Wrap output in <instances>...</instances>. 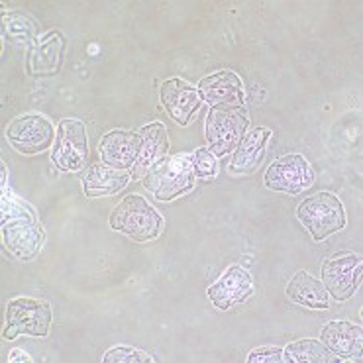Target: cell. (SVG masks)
I'll return each mask as SVG.
<instances>
[{
  "instance_id": "obj_9",
  "label": "cell",
  "mask_w": 363,
  "mask_h": 363,
  "mask_svg": "<svg viewBox=\"0 0 363 363\" xmlns=\"http://www.w3.org/2000/svg\"><path fill=\"white\" fill-rule=\"evenodd\" d=\"M363 263L359 255H342L322 265V285L338 303L347 301L362 283Z\"/></svg>"
},
{
  "instance_id": "obj_6",
  "label": "cell",
  "mask_w": 363,
  "mask_h": 363,
  "mask_svg": "<svg viewBox=\"0 0 363 363\" xmlns=\"http://www.w3.org/2000/svg\"><path fill=\"white\" fill-rule=\"evenodd\" d=\"M263 183L271 191L298 194L313 186L314 171L301 153H289L271 163L269 169L265 171Z\"/></svg>"
},
{
  "instance_id": "obj_17",
  "label": "cell",
  "mask_w": 363,
  "mask_h": 363,
  "mask_svg": "<svg viewBox=\"0 0 363 363\" xmlns=\"http://www.w3.org/2000/svg\"><path fill=\"white\" fill-rule=\"evenodd\" d=\"M269 135L271 130H267V128H255L250 134L244 135L238 144L234 157H232L230 169L238 175L252 173L259 165V161L263 160V150H265Z\"/></svg>"
},
{
  "instance_id": "obj_7",
  "label": "cell",
  "mask_w": 363,
  "mask_h": 363,
  "mask_svg": "<svg viewBox=\"0 0 363 363\" xmlns=\"http://www.w3.org/2000/svg\"><path fill=\"white\" fill-rule=\"evenodd\" d=\"M51 161L61 171H81L89 161V140L83 122L61 120Z\"/></svg>"
},
{
  "instance_id": "obj_8",
  "label": "cell",
  "mask_w": 363,
  "mask_h": 363,
  "mask_svg": "<svg viewBox=\"0 0 363 363\" xmlns=\"http://www.w3.org/2000/svg\"><path fill=\"white\" fill-rule=\"evenodd\" d=\"M6 138L10 145H14L18 152L32 155V153L45 152L55 138V130L51 126L50 120L38 114H26L18 116L9 128Z\"/></svg>"
},
{
  "instance_id": "obj_16",
  "label": "cell",
  "mask_w": 363,
  "mask_h": 363,
  "mask_svg": "<svg viewBox=\"0 0 363 363\" xmlns=\"http://www.w3.org/2000/svg\"><path fill=\"white\" fill-rule=\"evenodd\" d=\"M199 96L212 106L226 102H244V86L234 71H220L204 77L199 83Z\"/></svg>"
},
{
  "instance_id": "obj_4",
  "label": "cell",
  "mask_w": 363,
  "mask_h": 363,
  "mask_svg": "<svg viewBox=\"0 0 363 363\" xmlns=\"http://www.w3.org/2000/svg\"><path fill=\"white\" fill-rule=\"evenodd\" d=\"M296 216L316 242L326 240L346 226V212L338 196L330 193H316L296 208Z\"/></svg>"
},
{
  "instance_id": "obj_24",
  "label": "cell",
  "mask_w": 363,
  "mask_h": 363,
  "mask_svg": "<svg viewBox=\"0 0 363 363\" xmlns=\"http://www.w3.org/2000/svg\"><path fill=\"white\" fill-rule=\"evenodd\" d=\"M10 362H32V357H28V354L26 352H22V350H14L12 354H10Z\"/></svg>"
},
{
  "instance_id": "obj_18",
  "label": "cell",
  "mask_w": 363,
  "mask_h": 363,
  "mask_svg": "<svg viewBox=\"0 0 363 363\" xmlns=\"http://www.w3.org/2000/svg\"><path fill=\"white\" fill-rule=\"evenodd\" d=\"M287 296L293 303L306 308H314V311L328 308V291L318 279H314L306 271H298L291 279V283L287 285Z\"/></svg>"
},
{
  "instance_id": "obj_2",
  "label": "cell",
  "mask_w": 363,
  "mask_h": 363,
  "mask_svg": "<svg viewBox=\"0 0 363 363\" xmlns=\"http://www.w3.org/2000/svg\"><path fill=\"white\" fill-rule=\"evenodd\" d=\"M110 226L135 242H150L160 236L163 218L140 194H130L110 214Z\"/></svg>"
},
{
  "instance_id": "obj_21",
  "label": "cell",
  "mask_w": 363,
  "mask_h": 363,
  "mask_svg": "<svg viewBox=\"0 0 363 363\" xmlns=\"http://www.w3.org/2000/svg\"><path fill=\"white\" fill-rule=\"evenodd\" d=\"M102 362L104 363H150L153 362V359L147 354H144V352H140V350L120 346V347H114V350H110V352H106L104 357H102Z\"/></svg>"
},
{
  "instance_id": "obj_15",
  "label": "cell",
  "mask_w": 363,
  "mask_h": 363,
  "mask_svg": "<svg viewBox=\"0 0 363 363\" xmlns=\"http://www.w3.org/2000/svg\"><path fill=\"white\" fill-rule=\"evenodd\" d=\"M140 135H142V147H140L138 160H135L134 167H132V177L134 179L144 177L145 171L152 169L169 147L167 128L160 124V122H153V124H147V126L142 128Z\"/></svg>"
},
{
  "instance_id": "obj_11",
  "label": "cell",
  "mask_w": 363,
  "mask_h": 363,
  "mask_svg": "<svg viewBox=\"0 0 363 363\" xmlns=\"http://www.w3.org/2000/svg\"><path fill=\"white\" fill-rule=\"evenodd\" d=\"M142 147V135L140 132H126V130H114L104 135L101 142V157L104 165L114 169H128L134 167L138 153Z\"/></svg>"
},
{
  "instance_id": "obj_3",
  "label": "cell",
  "mask_w": 363,
  "mask_h": 363,
  "mask_svg": "<svg viewBox=\"0 0 363 363\" xmlns=\"http://www.w3.org/2000/svg\"><path fill=\"white\" fill-rule=\"evenodd\" d=\"M193 155H175L161 160L147 171L144 186L157 201H173L194 186Z\"/></svg>"
},
{
  "instance_id": "obj_5",
  "label": "cell",
  "mask_w": 363,
  "mask_h": 363,
  "mask_svg": "<svg viewBox=\"0 0 363 363\" xmlns=\"http://www.w3.org/2000/svg\"><path fill=\"white\" fill-rule=\"evenodd\" d=\"M51 324V308L45 301L38 298H14L6 308V330L4 340H14L18 334L48 336Z\"/></svg>"
},
{
  "instance_id": "obj_10",
  "label": "cell",
  "mask_w": 363,
  "mask_h": 363,
  "mask_svg": "<svg viewBox=\"0 0 363 363\" xmlns=\"http://www.w3.org/2000/svg\"><path fill=\"white\" fill-rule=\"evenodd\" d=\"M254 293V281L252 275L240 267V265H232L218 283H214L208 289V298L212 304L220 308V311H230L234 304L242 303L247 296H252Z\"/></svg>"
},
{
  "instance_id": "obj_13",
  "label": "cell",
  "mask_w": 363,
  "mask_h": 363,
  "mask_svg": "<svg viewBox=\"0 0 363 363\" xmlns=\"http://www.w3.org/2000/svg\"><path fill=\"white\" fill-rule=\"evenodd\" d=\"M2 234H4V242L10 254H14L22 262L35 257L43 244V230L34 220L18 218L10 220V224L4 222Z\"/></svg>"
},
{
  "instance_id": "obj_14",
  "label": "cell",
  "mask_w": 363,
  "mask_h": 363,
  "mask_svg": "<svg viewBox=\"0 0 363 363\" xmlns=\"http://www.w3.org/2000/svg\"><path fill=\"white\" fill-rule=\"evenodd\" d=\"M320 340L324 346L328 347L338 359L346 357H357L362 354L363 346V330L357 324L346 320L328 322L322 330Z\"/></svg>"
},
{
  "instance_id": "obj_1",
  "label": "cell",
  "mask_w": 363,
  "mask_h": 363,
  "mask_svg": "<svg viewBox=\"0 0 363 363\" xmlns=\"http://www.w3.org/2000/svg\"><path fill=\"white\" fill-rule=\"evenodd\" d=\"M247 114L244 102H226L212 106L206 118V142L216 157L230 153L245 135Z\"/></svg>"
},
{
  "instance_id": "obj_20",
  "label": "cell",
  "mask_w": 363,
  "mask_h": 363,
  "mask_svg": "<svg viewBox=\"0 0 363 363\" xmlns=\"http://www.w3.org/2000/svg\"><path fill=\"white\" fill-rule=\"evenodd\" d=\"M287 362L293 363H334L338 357L318 340H298L285 347Z\"/></svg>"
},
{
  "instance_id": "obj_22",
  "label": "cell",
  "mask_w": 363,
  "mask_h": 363,
  "mask_svg": "<svg viewBox=\"0 0 363 363\" xmlns=\"http://www.w3.org/2000/svg\"><path fill=\"white\" fill-rule=\"evenodd\" d=\"M193 167L196 177H214V175H216V169H218L216 155L211 153L208 147H199L193 155Z\"/></svg>"
},
{
  "instance_id": "obj_23",
  "label": "cell",
  "mask_w": 363,
  "mask_h": 363,
  "mask_svg": "<svg viewBox=\"0 0 363 363\" xmlns=\"http://www.w3.org/2000/svg\"><path fill=\"white\" fill-rule=\"evenodd\" d=\"M287 357H285V352L279 350V347H259V350H254L250 357H247V363H285Z\"/></svg>"
},
{
  "instance_id": "obj_12",
  "label": "cell",
  "mask_w": 363,
  "mask_h": 363,
  "mask_svg": "<svg viewBox=\"0 0 363 363\" xmlns=\"http://www.w3.org/2000/svg\"><path fill=\"white\" fill-rule=\"evenodd\" d=\"M161 102L169 116L181 126H186L194 112L201 108V96L199 91L191 85L183 83L181 79L165 81L161 86Z\"/></svg>"
},
{
  "instance_id": "obj_19",
  "label": "cell",
  "mask_w": 363,
  "mask_h": 363,
  "mask_svg": "<svg viewBox=\"0 0 363 363\" xmlns=\"http://www.w3.org/2000/svg\"><path fill=\"white\" fill-rule=\"evenodd\" d=\"M130 181V173L124 169H114L108 165L96 163L93 165L83 181V189L89 199L102 196V194H114L122 191Z\"/></svg>"
}]
</instances>
